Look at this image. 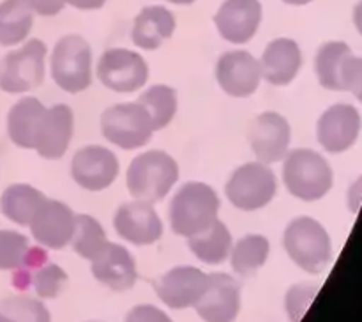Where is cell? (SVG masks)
I'll return each instance as SVG.
<instances>
[{"label": "cell", "instance_id": "18", "mask_svg": "<svg viewBox=\"0 0 362 322\" xmlns=\"http://www.w3.org/2000/svg\"><path fill=\"white\" fill-rule=\"evenodd\" d=\"M243 306L240 283L228 272H211L194 310L204 322H235Z\"/></svg>", "mask_w": 362, "mask_h": 322}, {"label": "cell", "instance_id": "20", "mask_svg": "<svg viewBox=\"0 0 362 322\" xmlns=\"http://www.w3.org/2000/svg\"><path fill=\"white\" fill-rule=\"evenodd\" d=\"M262 80L272 87H288L299 76L304 64L303 48L293 38H276L260 55Z\"/></svg>", "mask_w": 362, "mask_h": 322}, {"label": "cell", "instance_id": "29", "mask_svg": "<svg viewBox=\"0 0 362 322\" xmlns=\"http://www.w3.org/2000/svg\"><path fill=\"white\" fill-rule=\"evenodd\" d=\"M352 55V48L345 41H327L317 50L315 74L318 84L327 91L341 92V67Z\"/></svg>", "mask_w": 362, "mask_h": 322}, {"label": "cell", "instance_id": "7", "mask_svg": "<svg viewBox=\"0 0 362 322\" xmlns=\"http://www.w3.org/2000/svg\"><path fill=\"white\" fill-rule=\"evenodd\" d=\"M48 66V45L42 39H27L20 48L0 59V91L25 94L42 85Z\"/></svg>", "mask_w": 362, "mask_h": 322}, {"label": "cell", "instance_id": "11", "mask_svg": "<svg viewBox=\"0 0 362 322\" xmlns=\"http://www.w3.org/2000/svg\"><path fill=\"white\" fill-rule=\"evenodd\" d=\"M292 124L283 113L265 110L258 113L247 127V144L257 161L276 165L292 149Z\"/></svg>", "mask_w": 362, "mask_h": 322}, {"label": "cell", "instance_id": "13", "mask_svg": "<svg viewBox=\"0 0 362 322\" xmlns=\"http://www.w3.org/2000/svg\"><path fill=\"white\" fill-rule=\"evenodd\" d=\"M113 230L126 243L152 246L165 234V223L154 204L144 200L122 202L113 212Z\"/></svg>", "mask_w": 362, "mask_h": 322}, {"label": "cell", "instance_id": "41", "mask_svg": "<svg viewBox=\"0 0 362 322\" xmlns=\"http://www.w3.org/2000/svg\"><path fill=\"white\" fill-rule=\"evenodd\" d=\"M166 2L173 4V6H182V7H186V6H193V4L197 2V0H166Z\"/></svg>", "mask_w": 362, "mask_h": 322}, {"label": "cell", "instance_id": "2", "mask_svg": "<svg viewBox=\"0 0 362 322\" xmlns=\"http://www.w3.org/2000/svg\"><path fill=\"white\" fill-rule=\"evenodd\" d=\"M180 179V165L163 149H147L131 159L126 170L127 193L134 200L159 204Z\"/></svg>", "mask_w": 362, "mask_h": 322}, {"label": "cell", "instance_id": "23", "mask_svg": "<svg viewBox=\"0 0 362 322\" xmlns=\"http://www.w3.org/2000/svg\"><path fill=\"white\" fill-rule=\"evenodd\" d=\"M48 106L35 96L18 99L7 112V137L18 149L34 151L39 126Z\"/></svg>", "mask_w": 362, "mask_h": 322}, {"label": "cell", "instance_id": "19", "mask_svg": "<svg viewBox=\"0 0 362 322\" xmlns=\"http://www.w3.org/2000/svg\"><path fill=\"white\" fill-rule=\"evenodd\" d=\"M74 137V112L67 103L46 108L39 126L34 151L46 161H59L67 154Z\"/></svg>", "mask_w": 362, "mask_h": 322}, {"label": "cell", "instance_id": "16", "mask_svg": "<svg viewBox=\"0 0 362 322\" xmlns=\"http://www.w3.org/2000/svg\"><path fill=\"white\" fill-rule=\"evenodd\" d=\"M74 225H76V212L73 211V207L59 198L46 197L28 223V229L39 246L59 251L71 244Z\"/></svg>", "mask_w": 362, "mask_h": 322}, {"label": "cell", "instance_id": "21", "mask_svg": "<svg viewBox=\"0 0 362 322\" xmlns=\"http://www.w3.org/2000/svg\"><path fill=\"white\" fill-rule=\"evenodd\" d=\"M90 272L101 285L113 292H126L138 282V265L124 244L110 243L90 260Z\"/></svg>", "mask_w": 362, "mask_h": 322}, {"label": "cell", "instance_id": "24", "mask_svg": "<svg viewBox=\"0 0 362 322\" xmlns=\"http://www.w3.org/2000/svg\"><path fill=\"white\" fill-rule=\"evenodd\" d=\"M233 246V236L228 225L221 219H216L209 229L202 230L197 236L187 237V248L194 258L207 265H221L228 260Z\"/></svg>", "mask_w": 362, "mask_h": 322}, {"label": "cell", "instance_id": "36", "mask_svg": "<svg viewBox=\"0 0 362 322\" xmlns=\"http://www.w3.org/2000/svg\"><path fill=\"white\" fill-rule=\"evenodd\" d=\"M124 322H173L172 317L156 304H136L127 311Z\"/></svg>", "mask_w": 362, "mask_h": 322}, {"label": "cell", "instance_id": "42", "mask_svg": "<svg viewBox=\"0 0 362 322\" xmlns=\"http://www.w3.org/2000/svg\"><path fill=\"white\" fill-rule=\"evenodd\" d=\"M90 322H95V321H90Z\"/></svg>", "mask_w": 362, "mask_h": 322}, {"label": "cell", "instance_id": "40", "mask_svg": "<svg viewBox=\"0 0 362 322\" xmlns=\"http://www.w3.org/2000/svg\"><path fill=\"white\" fill-rule=\"evenodd\" d=\"M281 2L292 7H303V6H308V4H311L313 0H281Z\"/></svg>", "mask_w": 362, "mask_h": 322}, {"label": "cell", "instance_id": "27", "mask_svg": "<svg viewBox=\"0 0 362 322\" xmlns=\"http://www.w3.org/2000/svg\"><path fill=\"white\" fill-rule=\"evenodd\" d=\"M34 11L25 0L0 2V46H20L34 27Z\"/></svg>", "mask_w": 362, "mask_h": 322}, {"label": "cell", "instance_id": "31", "mask_svg": "<svg viewBox=\"0 0 362 322\" xmlns=\"http://www.w3.org/2000/svg\"><path fill=\"white\" fill-rule=\"evenodd\" d=\"M0 322H52V314L41 299L20 294L0 299Z\"/></svg>", "mask_w": 362, "mask_h": 322}, {"label": "cell", "instance_id": "30", "mask_svg": "<svg viewBox=\"0 0 362 322\" xmlns=\"http://www.w3.org/2000/svg\"><path fill=\"white\" fill-rule=\"evenodd\" d=\"M106 244H108V236H106V230L101 222L85 212L76 214V225H74L73 237H71V246H73L74 253L90 262L92 258L101 253Z\"/></svg>", "mask_w": 362, "mask_h": 322}, {"label": "cell", "instance_id": "15", "mask_svg": "<svg viewBox=\"0 0 362 322\" xmlns=\"http://www.w3.org/2000/svg\"><path fill=\"white\" fill-rule=\"evenodd\" d=\"M362 117L349 103H336L322 112L317 120V142L329 154H343L359 140Z\"/></svg>", "mask_w": 362, "mask_h": 322}, {"label": "cell", "instance_id": "9", "mask_svg": "<svg viewBox=\"0 0 362 322\" xmlns=\"http://www.w3.org/2000/svg\"><path fill=\"white\" fill-rule=\"evenodd\" d=\"M151 67L138 50L113 46L105 50L95 64L99 84L115 94H134L147 85Z\"/></svg>", "mask_w": 362, "mask_h": 322}, {"label": "cell", "instance_id": "26", "mask_svg": "<svg viewBox=\"0 0 362 322\" xmlns=\"http://www.w3.org/2000/svg\"><path fill=\"white\" fill-rule=\"evenodd\" d=\"M271 255V241L264 234H246L240 239L233 241L230 251V265L233 272L243 278L257 275L269 260Z\"/></svg>", "mask_w": 362, "mask_h": 322}, {"label": "cell", "instance_id": "10", "mask_svg": "<svg viewBox=\"0 0 362 322\" xmlns=\"http://www.w3.org/2000/svg\"><path fill=\"white\" fill-rule=\"evenodd\" d=\"M69 170L78 188L88 193H101L119 179L120 161L106 145L87 144L74 152Z\"/></svg>", "mask_w": 362, "mask_h": 322}, {"label": "cell", "instance_id": "32", "mask_svg": "<svg viewBox=\"0 0 362 322\" xmlns=\"http://www.w3.org/2000/svg\"><path fill=\"white\" fill-rule=\"evenodd\" d=\"M30 283L39 299H55L67 287L69 276L59 264L45 262L30 272Z\"/></svg>", "mask_w": 362, "mask_h": 322}, {"label": "cell", "instance_id": "28", "mask_svg": "<svg viewBox=\"0 0 362 322\" xmlns=\"http://www.w3.org/2000/svg\"><path fill=\"white\" fill-rule=\"evenodd\" d=\"M136 101L147 110L156 131L168 127L179 112V92L172 85L154 84L141 88Z\"/></svg>", "mask_w": 362, "mask_h": 322}, {"label": "cell", "instance_id": "6", "mask_svg": "<svg viewBox=\"0 0 362 322\" xmlns=\"http://www.w3.org/2000/svg\"><path fill=\"white\" fill-rule=\"evenodd\" d=\"M278 188L279 180L272 166L253 159L232 170L225 183V198L237 211L255 212L271 205Z\"/></svg>", "mask_w": 362, "mask_h": 322}, {"label": "cell", "instance_id": "14", "mask_svg": "<svg viewBox=\"0 0 362 322\" xmlns=\"http://www.w3.org/2000/svg\"><path fill=\"white\" fill-rule=\"evenodd\" d=\"M212 21L223 41L233 46H244L253 41L260 30L264 6L260 0H223Z\"/></svg>", "mask_w": 362, "mask_h": 322}, {"label": "cell", "instance_id": "38", "mask_svg": "<svg viewBox=\"0 0 362 322\" xmlns=\"http://www.w3.org/2000/svg\"><path fill=\"white\" fill-rule=\"evenodd\" d=\"M108 0H64V4L76 11H99Z\"/></svg>", "mask_w": 362, "mask_h": 322}, {"label": "cell", "instance_id": "33", "mask_svg": "<svg viewBox=\"0 0 362 322\" xmlns=\"http://www.w3.org/2000/svg\"><path fill=\"white\" fill-rule=\"evenodd\" d=\"M30 251V241L25 234L0 229V271H16L23 268Z\"/></svg>", "mask_w": 362, "mask_h": 322}, {"label": "cell", "instance_id": "22", "mask_svg": "<svg viewBox=\"0 0 362 322\" xmlns=\"http://www.w3.org/2000/svg\"><path fill=\"white\" fill-rule=\"evenodd\" d=\"M177 18L161 4L144 6L131 25V42L141 52H156L173 38Z\"/></svg>", "mask_w": 362, "mask_h": 322}, {"label": "cell", "instance_id": "1", "mask_svg": "<svg viewBox=\"0 0 362 322\" xmlns=\"http://www.w3.org/2000/svg\"><path fill=\"white\" fill-rule=\"evenodd\" d=\"M221 211V197L204 180H187L175 190L168 204V225L175 236H197L209 229Z\"/></svg>", "mask_w": 362, "mask_h": 322}, {"label": "cell", "instance_id": "4", "mask_svg": "<svg viewBox=\"0 0 362 322\" xmlns=\"http://www.w3.org/2000/svg\"><path fill=\"white\" fill-rule=\"evenodd\" d=\"M283 248L290 260L310 275H322L332 260L331 236L313 216L300 214L286 223Z\"/></svg>", "mask_w": 362, "mask_h": 322}, {"label": "cell", "instance_id": "17", "mask_svg": "<svg viewBox=\"0 0 362 322\" xmlns=\"http://www.w3.org/2000/svg\"><path fill=\"white\" fill-rule=\"evenodd\" d=\"M209 285V275L194 265H175L154 283L156 296L172 310L197 306Z\"/></svg>", "mask_w": 362, "mask_h": 322}, {"label": "cell", "instance_id": "37", "mask_svg": "<svg viewBox=\"0 0 362 322\" xmlns=\"http://www.w3.org/2000/svg\"><path fill=\"white\" fill-rule=\"evenodd\" d=\"M25 2L30 6V9L34 11L35 16L42 18H52L57 16L64 11L66 4L64 0H25Z\"/></svg>", "mask_w": 362, "mask_h": 322}, {"label": "cell", "instance_id": "34", "mask_svg": "<svg viewBox=\"0 0 362 322\" xmlns=\"http://www.w3.org/2000/svg\"><path fill=\"white\" fill-rule=\"evenodd\" d=\"M320 287L317 283H296L285 294V310L290 322H300Z\"/></svg>", "mask_w": 362, "mask_h": 322}, {"label": "cell", "instance_id": "39", "mask_svg": "<svg viewBox=\"0 0 362 322\" xmlns=\"http://www.w3.org/2000/svg\"><path fill=\"white\" fill-rule=\"evenodd\" d=\"M352 20H354V25H356L357 32L362 35V0H359V2L356 4V7H354Z\"/></svg>", "mask_w": 362, "mask_h": 322}, {"label": "cell", "instance_id": "35", "mask_svg": "<svg viewBox=\"0 0 362 322\" xmlns=\"http://www.w3.org/2000/svg\"><path fill=\"white\" fill-rule=\"evenodd\" d=\"M341 91L350 92L357 101L362 103V57L352 55L341 67Z\"/></svg>", "mask_w": 362, "mask_h": 322}, {"label": "cell", "instance_id": "25", "mask_svg": "<svg viewBox=\"0 0 362 322\" xmlns=\"http://www.w3.org/2000/svg\"><path fill=\"white\" fill-rule=\"evenodd\" d=\"M45 200L46 195L39 188L28 183H14L0 195V212L14 225L28 226Z\"/></svg>", "mask_w": 362, "mask_h": 322}, {"label": "cell", "instance_id": "3", "mask_svg": "<svg viewBox=\"0 0 362 322\" xmlns=\"http://www.w3.org/2000/svg\"><path fill=\"white\" fill-rule=\"evenodd\" d=\"M281 180L285 190L300 202H318L334 186V170L322 152L308 147L290 149L283 158Z\"/></svg>", "mask_w": 362, "mask_h": 322}, {"label": "cell", "instance_id": "5", "mask_svg": "<svg viewBox=\"0 0 362 322\" xmlns=\"http://www.w3.org/2000/svg\"><path fill=\"white\" fill-rule=\"evenodd\" d=\"M53 84L67 94H81L94 81V53L83 35L66 34L53 45L48 57Z\"/></svg>", "mask_w": 362, "mask_h": 322}, {"label": "cell", "instance_id": "8", "mask_svg": "<svg viewBox=\"0 0 362 322\" xmlns=\"http://www.w3.org/2000/svg\"><path fill=\"white\" fill-rule=\"evenodd\" d=\"M99 130L110 145L122 151L147 147L156 133L147 110L138 101L115 103L103 110Z\"/></svg>", "mask_w": 362, "mask_h": 322}, {"label": "cell", "instance_id": "12", "mask_svg": "<svg viewBox=\"0 0 362 322\" xmlns=\"http://www.w3.org/2000/svg\"><path fill=\"white\" fill-rule=\"evenodd\" d=\"M214 76L226 96L246 99L257 94L262 85L260 60L244 48L228 50L216 60Z\"/></svg>", "mask_w": 362, "mask_h": 322}]
</instances>
